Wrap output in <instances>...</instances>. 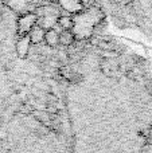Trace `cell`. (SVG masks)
Instances as JSON below:
<instances>
[{
    "mask_svg": "<svg viewBox=\"0 0 152 153\" xmlns=\"http://www.w3.org/2000/svg\"><path fill=\"white\" fill-rule=\"evenodd\" d=\"M38 18L35 16L34 12H27L24 13L23 16L18 19V32L20 34V36H24V35H28V32L37 26Z\"/></svg>",
    "mask_w": 152,
    "mask_h": 153,
    "instance_id": "1",
    "label": "cell"
},
{
    "mask_svg": "<svg viewBox=\"0 0 152 153\" xmlns=\"http://www.w3.org/2000/svg\"><path fill=\"white\" fill-rule=\"evenodd\" d=\"M15 50H16V54H18V56L20 59H24L28 56L30 50H31V42H30L28 35H24V36L19 38V40L16 42Z\"/></svg>",
    "mask_w": 152,
    "mask_h": 153,
    "instance_id": "2",
    "label": "cell"
},
{
    "mask_svg": "<svg viewBox=\"0 0 152 153\" xmlns=\"http://www.w3.org/2000/svg\"><path fill=\"white\" fill-rule=\"evenodd\" d=\"M58 18L59 16H55V15H47V16H43V18H39L37 22V26H39L42 30H53L54 27L57 26L58 23Z\"/></svg>",
    "mask_w": 152,
    "mask_h": 153,
    "instance_id": "3",
    "label": "cell"
},
{
    "mask_svg": "<svg viewBox=\"0 0 152 153\" xmlns=\"http://www.w3.org/2000/svg\"><path fill=\"white\" fill-rule=\"evenodd\" d=\"M45 45L50 48H55L57 46L59 45V34L55 31V30H48V31L45 32V39H43Z\"/></svg>",
    "mask_w": 152,
    "mask_h": 153,
    "instance_id": "4",
    "label": "cell"
},
{
    "mask_svg": "<svg viewBox=\"0 0 152 153\" xmlns=\"http://www.w3.org/2000/svg\"><path fill=\"white\" fill-rule=\"evenodd\" d=\"M45 30H42L39 26H35L31 31L28 32V38L31 45H40L43 43V39H45Z\"/></svg>",
    "mask_w": 152,
    "mask_h": 153,
    "instance_id": "5",
    "label": "cell"
},
{
    "mask_svg": "<svg viewBox=\"0 0 152 153\" xmlns=\"http://www.w3.org/2000/svg\"><path fill=\"white\" fill-rule=\"evenodd\" d=\"M58 1L65 10L70 11V12H77V11L82 10L81 0H58Z\"/></svg>",
    "mask_w": 152,
    "mask_h": 153,
    "instance_id": "6",
    "label": "cell"
},
{
    "mask_svg": "<svg viewBox=\"0 0 152 153\" xmlns=\"http://www.w3.org/2000/svg\"><path fill=\"white\" fill-rule=\"evenodd\" d=\"M75 42V38L72 31H62L59 34V45L62 47H70Z\"/></svg>",
    "mask_w": 152,
    "mask_h": 153,
    "instance_id": "7",
    "label": "cell"
},
{
    "mask_svg": "<svg viewBox=\"0 0 152 153\" xmlns=\"http://www.w3.org/2000/svg\"><path fill=\"white\" fill-rule=\"evenodd\" d=\"M57 24L59 26V28H62V31H70L74 27V20L70 16H59Z\"/></svg>",
    "mask_w": 152,
    "mask_h": 153,
    "instance_id": "8",
    "label": "cell"
},
{
    "mask_svg": "<svg viewBox=\"0 0 152 153\" xmlns=\"http://www.w3.org/2000/svg\"><path fill=\"white\" fill-rule=\"evenodd\" d=\"M143 153H152V132H151L150 137H148L147 145H145V148H144V152H143Z\"/></svg>",
    "mask_w": 152,
    "mask_h": 153,
    "instance_id": "9",
    "label": "cell"
}]
</instances>
